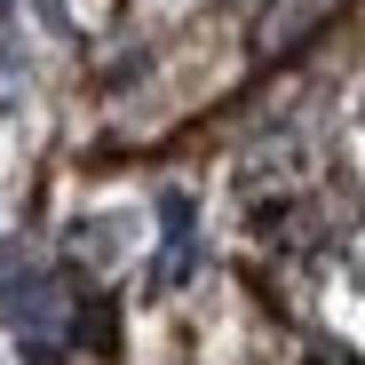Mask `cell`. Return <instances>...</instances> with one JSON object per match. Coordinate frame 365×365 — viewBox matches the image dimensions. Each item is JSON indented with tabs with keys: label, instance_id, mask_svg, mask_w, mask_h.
Instances as JSON below:
<instances>
[{
	"label": "cell",
	"instance_id": "6da1fadb",
	"mask_svg": "<svg viewBox=\"0 0 365 365\" xmlns=\"http://www.w3.org/2000/svg\"><path fill=\"white\" fill-rule=\"evenodd\" d=\"M72 262H88V270H103V262H119V247H128V215H96V222H72Z\"/></svg>",
	"mask_w": 365,
	"mask_h": 365
},
{
	"label": "cell",
	"instance_id": "7a4b0ae2",
	"mask_svg": "<svg viewBox=\"0 0 365 365\" xmlns=\"http://www.w3.org/2000/svg\"><path fill=\"white\" fill-rule=\"evenodd\" d=\"M191 270H199V238H167V247H159V262H151V286L167 294V286H182Z\"/></svg>",
	"mask_w": 365,
	"mask_h": 365
},
{
	"label": "cell",
	"instance_id": "3957f363",
	"mask_svg": "<svg viewBox=\"0 0 365 365\" xmlns=\"http://www.w3.org/2000/svg\"><path fill=\"white\" fill-rule=\"evenodd\" d=\"M191 222H199L191 191H167V199H159V230H167V238H191Z\"/></svg>",
	"mask_w": 365,
	"mask_h": 365
},
{
	"label": "cell",
	"instance_id": "277c9868",
	"mask_svg": "<svg viewBox=\"0 0 365 365\" xmlns=\"http://www.w3.org/2000/svg\"><path fill=\"white\" fill-rule=\"evenodd\" d=\"M16 80H24V64H16L9 48H0V96H16Z\"/></svg>",
	"mask_w": 365,
	"mask_h": 365
},
{
	"label": "cell",
	"instance_id": "5b68a950",
	"mask_svg": "<svg viewBox=\"0 0 365 365\" xmlns=\"http://www.w3.org/2000/svg\"><path fill=\"white\" fill-rule=\"evenodd\" d=\"M9 9H16V0H0V24H9Z\"/></svg>",
	"mask_w": 365,
	"mask_h": 365
}]
</instances>
